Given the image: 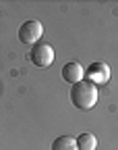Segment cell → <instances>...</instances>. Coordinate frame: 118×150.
Masks as SVG:
<instances>
[{
  "label": "cell",
  "instance_id": "6da1fadb",
  "mask_svg": "<svg viewBox=\"0 0 118 150\" xmlns=\"http://www.w3.org/2000/svg\"><path fill=\"white\" fill-rule=\"evenodd\" d=\"M71 100L79 110H89L97 102V88L93 83H89L87 79L79 81L71 88Z\"/></svg>",
  "mask_w": 118,
  "mask_h": 150
},
{
  "label": "cell",
  "instance_id": "7a4b0ae2",
  "mask_svg": "<svg viewBox=\"0 0 118 150\" xmlns=\"http://www.w3.org/2000/svg\"><path fill=\"white\" fill-rule=\"evenodd\" d=\"M29 59L35 67H50L54 63V50L50 44L37 42V44H33V48L29 52Z\"/></svg>",
  "mask_w": 118,
  "mask_h": 150
},
{
  "label": "cell",
  "instance_id": "5b68a950",
  "mask_svg": "<svg viewBox=\"0 0 118 150\" xmlns=\"http://www.w3.org/2000/svg\"><path fill=\"white\" fill-rule=\"evenodd\" d=\"M83 77H85V71H83V67L79 65V63H75V61H71V63H66L64 67H62V79L64 81H68V83H79V81H83Z\"/></svg>",
  "mask_w": 118,
  "mask_h": 150
},
{
  "label": "cell",
  "instance_id": "3957f363",
  "mask_svg": "<svg viewBox=\"0 0 118 150\" xmlns=\"http://www.w3.org/2000/svg\"><path fill=\"white\" fill-rule=\"evenodd\" d=\"M85 79L93 86H104L110 81V67L102 61L97 63H91L87 69H85Z\"/></svg>",
  "mask_w": 118,
  "mask_h": 150
},
{
  "label": "cell",
  "instance_id": "277c9868",
  "mask_svg": "<svg viewBox=\"0 0 118 150\" xmlns=\"http://www.w3.org/2000/svg\"><path fill=\"white\" fill-rule=\"evenodd\" d=\"M42 33H44V27L39 21H25L19 27V40L23 44H37Z\"/></svg>",
  "mask_w": 118,
  "mask_h": 150
},
{
  "label": "cell",
  "instance_id": "52a82bcc",
  "mask_svg": "<svg viewBox=\"0 0 118 150\" xmlns=\"http://www.w3.org/2000/svg\"><path fill=\"white\" fill-rule=\"evenodd\" d=\"M52 150H79L77 148V140L71 136H60L52 142Z\"/></svg>",
  "mask_w": 118,
  "mask_h": 150
},
{
  "label": "cell",
  "instance_id": "8992f818",
  "mask_svg": "<svg viewBox=\"0 0 118 150\" xmlns=\"http://www.w3.org/2000/svg\"><path fill=\"white\" fill-rule=\"evenodd\" d=\"M77 148L79 150H95L97 148V138L93 134H89V131H83L77 138Z\"/></svg>",
  "mask_w": 118,
  "mask_h": 150
}]
</instances>
